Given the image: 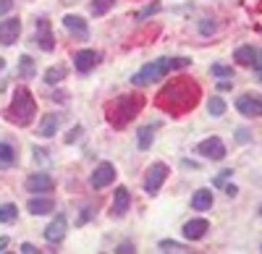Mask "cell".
<instances>
[{
  "label": "cell",
  "mask_w": 262,
  "mask_h": 254,
  "mask_svg": "<svg viewBox=\"0 0 262 254\" xmlns=\"http://www.w3.org/2000/svg\"><path fill=\"white\" fill-rule=\"evenodd\" d=\"M196 100H200V87L191 84L189 79H179V81H170L168 87L158 95V105L163 110L179 116V113H186L191 110Z\"/></svg>",
  "instance_id": "cell-1"
},
{
  "label": "cell",
  "mask_w": 262,
  "mask_h": 254,
  "mask_svg": "<svg viewBox=\"0 0 262 254\" xmlns=\"http://www.w3.org/2000/svg\"><path fill=\"white\" fill-rule=\"evenodd\" d=\"M186 66H191V60H189V58H160V60H152V63H147L144 68H139L134 76H131V84H137V87H144V84L160 81L165 74L179 71V68H186Z\"/></svg>",
  "instance_id": "cell-2"
},
{
  "label": "cell",
  "mask_w": 262,
  "mask_h": 254,
  "mask_svg": "<svg viewBox=\"0 0 262 254\" xmlns=\"http://www.w3.org/2000/svg\"><path fill=\"white\" fill-rule=\"evenodd\" d=\"M144 108V100L139 95H126V97H116L111 105H107V110H105V118L111 121L113 129H123L126 123H131L139 110Z\"/></svg>",
  "instance_id": "cell-3"
},
{
  "label": "cell",
  "mask_w": 262,
  "mask_h": 254,
  "mask_svg": "<svg viewBox=\"0 0 262 254\" xmlns=\"http://www.w3.org/2000/svg\"><path fill=\"white\" fill-rule=\"evenodd\" d=\"M34 113H37V105H34V97L29 95V89H16L13 102L8 108V118L16 126H29L34 121Z\"/></svg>",
  "instance_id": "cell-4"
},
{
  "label": "cell",
  "mask_w": 262,
  "mask_h": 254,
  "mask_svg": "<svg viewBox=\"0 0 262 254\" xmlns=\"http://www.w3.org/2000/svg\"><path fill=\"white\" fill-rule=\"evenodd\" d=\"M165 178H168V165L165 163H152L147 168V176H144V192L147 194H158V189L163 186Z\"/></svg>",
  "instance_id": "cell-5"
},
{
  "label": "cell",
  "mask_w": 262,
  "mask_h": 254,
  "mask_svg": "<svg viewBox=\"0 0 262 254\" xmlns=\"http://www.w3.org/2000/svg\"><path fill=\"white\" fill-rule=\"evenodd\" d=\"M196 152L202 157H210V160H223L226 157V144H223L221 136H210V139L196 144Z\"/></svg>",
  "instance_id": "cell-6"
},
{
  "label": "cell",
  "mask_w": 262,
  "mask_h": 254,
  "mask_svg": "<svg viewBox=\"0 0 262 254\" xmlns=\"http://www.w3.org/2000/svg\"><path fill=\"white\" fill-rule=\"evenodd\" d=\"M236 110L247 118H259L262 116V97L259 95H242L236 100Z\"/></svg>",
  "instance_id": "cell-7"
},
{
  "label": "cell",
  "mask_w": 262,
  "mask_h": 254,
  "mask_svg": "<svg viewBox=\"0 0 262 254\" xmlns=\"http://www.w3.org/2000/svg\"><path fill=\"white\" fill-rule=\"evenodd\" d=\"M116 181V168L111 163H100L95 168V173L90 176V186L92 189H105V186H111Z\"/></svg>",
  "instance_id": "cell-8"
},
{
  "label": "cell",
  "mask_w": 262,
  "mask_h": 254,
  "mask_svg": "<svg viewBox=\"0 0 262 254\" xmlns=\"http://www.w3.org/2000/svg\"><path fill=\"white\" fill-rule=\"evenodd\" d=\"M100 60H102V55H100L97 50H79V53L74 55V68H76L79 74H86V71H92Z\"/></svg>",
  "instance_id": "cell-9"
},
{
  "label": "cell",
  "mask_w": 262,
  "mask_h": 254,
  "mask_svg": "<svg viewBox=\"0 0 262 254\" xmlns=\"http://www.w3.org/2000/svg\"><path fill=\"white\" fill-rule=\"evenodd\" d=\"M18 32H21V21L18 18L0 21V45H13V42L18 39Z\"/></svg>",
  "instance_id": "cell-10"
},
{
  "label": "cell",
  "mask_w": 262,
  "mask_h": 254,
  "mask_svg": "<svg viewBox=\"0 0 262 254\" xmlns=\"http://www.w3.org/2000/svg\"><path fill=\"white\" fill-rule=\"evenodd\" d=\"M37 45L50 53L55 48V39H53V32H50V21L48 18H37Z\"/></svg>",
  "instance_id": "cell-11"
},
{
  "label": "cell",
  "mask_w": 262,
  "mask_h": 254,
  "mask_svg": "<svg viewBox=\"0 0 262 254\" xmlns=\"http://www.w3.org/2000/svg\"><path fill=\"white\" fill-rule=\"evenodd\" d=\"M27 189H29V192L32 194H42V192H53V178L48 176V173H32L29 178H27Z\"/></svg>",
  "instance_id": "cell-12"
},
{
  "label": "cell",
  "mask_w": 262,
  "mask_h": 254,
  "mask_svg": "<svg viewBox=\"0 0 262 254\" xmlns=\"http://www.w3.org/2000/svg\"><path fill=\"white\" fill-rule=\"evenodd\" d=\"M207 230H210V223H207V220L194 218V220H189V223L184 225V236H186L189 241H200V239L207 236Z\"/></svg>",
  "instance_id": "cell-13"
},
{
  "label": "cell",
  "mask_w": 262,
  "mask_h": 254,
  "mask_svg": "<svg viewBox=\"0 0 262 254\" xmlns=\"http://www.w3.org/2000/svg\"><path fill=\"white\" fill-rule=\"evenodd\" d=\"M58 123H60V116H58V113L42 116V123L37 126V136H42V139L55 136V134H58Z\"/></svg>",
  "instance_id": "cell-14"
},
{
  "label": "cell",
  "mask_w": 262,
  "mask_h": 254,
  "mask_svg": "<svg viewBox=\"0 0 262 254\" xmlns=\"http://www.w3.org/2000/svg\"><path fill=\"white\" fill-rule=\"evenodd\" d=\"M63 236H66V218L58 215V218L45 228V239H48L50 244H58V241H63Z\"/></svg>",
  "instance_id": "cell-15"
},
{
  "label": "cell",
  "mask_w": 262,
  "mask_h": 254,
  "mask_svg": "<svg viewBox=\"0 0 262 254\" xmlns=\"http://www.w3.org/2000/svg\"><path fill=\"white\" fill-rule=\"evenodd\" d=\"M128 192H126V189L123 186H118L116 189V194H113V215L116 218H121V215H126L128 213Z\"/></svg>",
  "instance_id": "cell-16"
},
{
  "label": "cell",
  "mask_w": 262,
  "mask_h": 254,
  "mask_svg": "<svg viewBox=\"0 0 262 254\" xmlns=\"http://www.w3.org/2000/svg\"><path fill=\"white\" fill-rule=\"evenodd\" d=\"M29 213L32 215H48V213H53V199L50 197H34V199H29Z\"/></svg>",
  "instance_id": "cell-17"
},
{
  "label": "cell",
  "mask_w": 262,
  "mask_h": 254,
  "mask_svg": "<svg viewBox=\"0 0 262 254\" xmlns=\"http://www.w3.org/2000/svg\"><path fill=\"white\" fill-rule=\"evenodd\" d=\"M191 207L196 210V213H205V210H210V207H212V192H210V189H200V192H194Z\"/></svg>",
  "instance_id": "cell-18"
},
{
  "label": "cell",
  "mask_w": 262,
  "mask_h": 254,
  "mask_svg": "<svg viewBox=\"0 0 262 254\" xmlns=\"http://www.w3.org/2000/svg\"><path fill=\"white\" fill-rule=\"evenodd\" d=\"M63 27L69 29V32H74V34H79V37H84L86 32V21L81 18V16H74V13H69V16H63Z\"/></svg>",
  "instance_id": "cell-19"
},
{
  "label": "cell",
  "mask_w": 262,
  "mask_h": 254,
  "mask_svg": "<svg viewBox=\"0 0 262 254\" xmlns=\"http://www.w3.org/2000/svg\"><path fill=\"white\" fill-rule=\"evenodd\" d=\"M233 60H238L242 66H252V63L257 60V53H254L252 45H242V48L233 53Z\"/></svg>",
  "instance_id": "cell-20"
},
{
  "label": "cell",
  "mask_w": 262,
  "mask_h": 254,
  "mask_svg": "<svg viewBox=\"0 0 262 254\" xmlns=\"http://www.w3.org/2000/svg\"><path fill=\"white\" fill-rule=\"evenodd\" d=\"M16 163V150L8 142H0V168H11Z\"/></svg>",
  "instance_id": "cell-21"
},
{
  "label": "cell",
  "mask_w": 262,
  "mask_h": 254,
  "mask_svg": "<svg viewBox=\"0 0 262 254\" xmlns=\"http://www.w3.org/2000/svg\"><path fill=\"white\" fill-rule=\"evenodd\" d=\"M63 79H66V68H63V66H53V68H48V71H45V76H42V81L50 84V87L60 84Z\"/></svg>",
  "instance_id": "cell-22"
},
{
  "label": "cell",
  "mask_w": 262,
  "mask_h": 254,
  "mask_svg": "<svg viewBox=\"0 0 262 254\" xmlns=\"http://www.w3.org/2000/svg\"><path fill=\"white\" fill-rule=\"evenodd\" d=\"M152 134H155V126H142V129H139V134H137V147H139V150H149V147H152Z\"/></svg>",
  "instance_id": "cell-23"
},
{
  "label": "cell",
  "mask_w": 262,
  "mask_h": 254,
  "mask_svg": "<svg viewBox=\"0 0 262 254\" xmlns=\"http://www.w3.org/2000/svg\"><path fill=\"white\" fill-rule=\"evenodd\" d=\"M18 74L24 76V79H32V76L37 74V68H34V60H32L29 55H21V58H18Z\"/></svg>",
  "instance_id": "cell-24"
},
{
  "label": "cell",
  "mask_w": 262,
  "mask_h": 254,
  "mask_svg": "<svg viewBox=\"0 0 262 254\" xmlns=\"http://www.w3.org/2000/svg\"><path fill=\"white\" fill-rule=\"evenodd\" d=\"M207 113L215 116V118H221V116L226 113V102H223L221 97H210V102H207Z\"/></svg>",
  "instance_id": "cell-25"
},
{
  "label": "cell",
  "mask_w": 262,
  "mask_h": 254,
  "mask_svg": "<svg viewBox=\"0 0 262 254\" xmlns=\"http://www.w3.org/2000/svg\"><path fill=\"white\" fill-rule=\"evenodd\" d=\"M113 6H116V0H92V13L95 16H105Z\"/></svg>",
  "instance_id": "cell-26"
},
{
  "label": "cell",
  "mask_w": 262,
  "mask_h": 254,
  "mask_svg": "<svg viewBox=\"0 0 262 254\" xmlns=\"http://www.w3.org/2000/svg\"><path fill=\"white\" fill-rule=\"evenodd\" d=\"M16 215H18L16 204H3V207H0V223H13Z\"/></svg>",
  "instance_id": "cell-27"
},
{
  "label": "cell",
  "mask_w": 262,
  "mask_h": 254,
  "mask_svg": "<svg viewBox=\"0 0 262 254\" xmlns=\"http://www.w3.org/2000/svg\"><path fill=\"white\" fill-rule=\"evenodd\" d=\"M215 76H221V79H226V76H231L233 79V71H231V66H226V63H215V66L210 68Z\"/></svg>",
  "instance_id": "cell-28"
},
{
  "label": "cell",
  "mask_w": 262,
  "mask_h": 254,
  "mask_svg": "<svg viewBox=\"0 0 262 254\" xmlns=\"http://www.w3.org/2000/svg\"><path fill=\"white\" fill-rule=\"evenodd\" d=\"M160 249H163V251H189L186 246H181V244H176V241H160Z\"/></svg>",
  "instance_id": "cell-29"
},
{
  "label": "cell",
  "mask_w": 262,
  "mask_h": 254,
  "mask_svg": "<svg viewBox=\"0 0 262 254\" xmlns=\"http://www.w3.org/2000/svg\"><path fill=\"white\" fill-rule=\"evenodd\" d=\"M158 11H160V3H152V6H147L144 11H139V13H137V18H139V21H144L147 16H152V13H158Z\"/></svg>",
  "instance_id": "cell-30"
},
{
  "label": "cell",
  "mask_w": 262,
  "mask_h": 254,
  "mask_svg": "<svg viewBox=\"0 0 262 254\" xmlns=\"http://www.w3.org/2000/svg\"><path fill=\"white\" fill-rule=\"evenodd\" d=\"M200 32H202V34H212V32H215V21H207V18H205L202 24H200Z\"/></svg>",
  "instance_id": "cell-31"
},
{
  "label": "cell",
  "mask_w": 262,
  "mask_h": 254,
  "mask_svg": "<svg viewBox=\"0 0 262 254\" xmlns=\"http://www.w3.org/2000/svg\"><path fill=\"white\" fill-rule=\"evenodd\" d=\"M13 11V0H0V16H6Z\"/></svg>",
  "instance_id": "cell-32"
},
{
  "label": "cell",
  "mask_w": 262,
  "mask_h": 254,
  "mask_svg": "<svg viewBox=\"0 0 262 254\" xmlns=\"http://www.w3.org/2000/svg\"><path fill=\"white\" fill-rule=\"evenodd\" d=\"M231 87H233L231 76H226V79H221V81H217V89H223V92H226V89H231Z\"/></svg>",
  "instance_id": "cell-33"
},
{
  "label": "cell",
  "mask_w": 262,
  "mask_h": 254,
  "mask_svg": "<svg viewBox=\"0 0 262 254\" xmlns=\"http://www.w3.org/2000/svg\"><path fill=\"white\" fill-rule=\"evenodd\" d=\"M21 251H24V254H34L37 246H34V244H21Z\"/></svg>",
  "instance_id": "cell-34"
},
{
  "label": "cell",
  "mask_w": 262,
  "mask_h": 254,
  "mask_svg": "<svg viewBox=\"0 0 262 254\" xmlns=\"http://www.w3.org/2000/svg\"><path fill=\"white\" fill-rule=\"evenodd\" d=\"M79 134H81V129H79V126H76V129H74V131H71L69 136H66V142H74V139H76Z\"/></svg>",
  "instance_id": "cell-35"
},
{
  "label": "cell",
  "mask_w": 262,
  "mask_h": 254,
  "mask_svg": "<svg viewBox=\"0 0 262 254\" xmlns=\"http://www.w3.org/2000/svg\"><path fill=\"white\" fill-rule=\"evenodd\" d=\"M254 63H257V68H259V81H262V50L257 53V60Z\"/></svg>",
  "instance_id": "cell-36"
},
{
  "label": "cell",
  "mask_w": 262,
  "mask_h": 254,
  "mask_svg": "<svg viewBox=\"0 0 262 254\" xmlns=\"http://www.w3.org/2000/svg\"><path fill=\"white\" fill-rule=\"evenodd\" d=\"M228 176H231V171H223L221 176H217V181H215V183H217V186H221V183H223V181H226Z\"/></svg>",
  "instance_id": "cell-37"
},
{
  "label": "cell",
  "mask_w": 262,
  "mask_h": 254,
  "mask_svg": "<svg viewBox=\"0 0 262 254\" xmlns=\"http://www.w3.org/2000/svg\"><path fill=\"white\" fill-rule=\"evenodd\" d=\"M226 194H228V197H236V186H233V183L226 186Z\"/></svg>",
  "instance_id": "cell-38"
},
{
  "label": "cell",
  "mask_w": 262,
  "mask_h": 254,
  "mask_svg": "<svg viewBox=\"0 0 262 254\" xmlns=\"http://www.w3.org/2000/svg\"><path fill=\"white\" fill-rule=\"evenodd\" d=\"M116 251H121V254H123V251H134V246H131V244H123V246H118Z\"/></svg>",
  "instance_id": "cell-39"
},
{
  "label": "cell",
  "mask_w": 262,
  "mask_h": 254,
  "mask_svg": "<svg viewBox=\"0 0 262 254\" xmlns=\"http://www.w3.org/2000/svg\"><path fill=\"white\" fill-rule=\"evenodd\" d=\"M6 246H8V239H6V236H0V251H6Z\"/></svg>",
  "instance_id": "cell-40"
},
{
  "label": "cell",
  "mask_w": 262,
  "mask_h": 254,
  "mask_svg": "<svg viewBox=\"0 0 262 254\" xmlns=\"http://www.w3.org/2000/svg\"><path fill=\"white\" fill-rule=\"evenodd\" d=\"M0 68H3V58H0Z\"/></svg>",
  "instance_id": "cell-41"
},
{
  "label": "cell",
  "mask_w": 262,
  "mask_h": 254,
  "mask_svg": "<svg viewBox=\"0 0 262 254\" xmlns=\"http://www.w3.org/2000/svg\"><path fill=\"white\" fill-rule=\"evenodd\" d=\"M259 215H262V204H259Z\"/></svg>",
  "instance_id": "cell-42"
},
{
  "label": "cell",
  "mask_w": 262,
  "mask_h": 254,
  "mask_svg": "<svg viewBox=\"0 0 262 254\" xmlns=\"http://www.w3.org/2000/svg\"><path fill=\"white\" fill-rule=\"evenodd\" d=\"M259 251H262V244H259Z\"/></svg>",
  "instance_id": "cell-43"
}]
</instances>
